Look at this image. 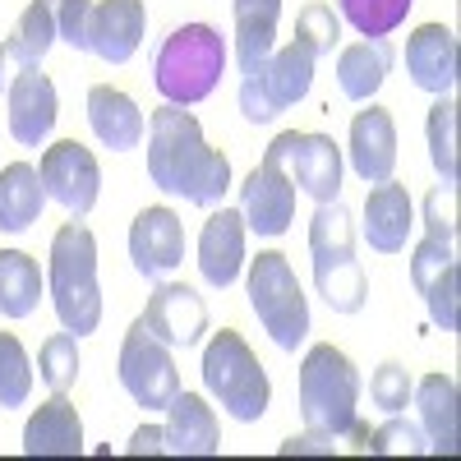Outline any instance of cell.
<instances>
[{
  "label": "cell",
  "mask_w": 461,
  "mask_h": 461,
  "mask_svg": "<svg viewBox=\"0 0 461 461\" xmlns=\"http://www.w3.org/2000/svg\"><path fill=\"white\" fill-rule=\"evenodd\" d=\"M148 180L162 194H180L199 208H217L230 189V162L226 152L203 143L194 115L167 102L148 115Z\"/></svg>",
  "instance_id": "1"
},
{
  "label": "cell",
  "mask_w": 461,
  "mask_h": 461,
  "mask_svg": "<svg viewBox=\"0 0 461 461\" xmlns=\"http://www.w3.org/2000/svg\"><path fill=\"white\" fill-rule=\"evenodd\" d=\"M51 304L65 332L88 337L102 323V282H97V240L84 221H65L51 236V267H47Z\"/></svg>",
  "instance_id": "2"
},
{
  "label": "cell",
  "mask_w": 461,
  "mask_h": 461,
  "mask_svg": "<svg viewBox=\"0 0 461 461\" xmlns=\"http://www.w3.org/2000/svg\"><path fill=\"white\" fill-rule=\"evenodd\" d=\"M226 69V42L212 23H180L162 37L152 56V84L171 106H194L203 102Z\"/></svg>",
  "instance_id": "3"
},
{
  "label": "cell",
  "mask_w": 461,
  "mask_h": 461,
  "mask_svg": "<svg viewBox=\"0 0 461 461\" xmlns=\"http://www.w3.org/2000/svg\"><path fill=\"white\" fill-rule=\"evenodd\" d=\"M310 254H314V286L332 314H360L369 300L365 267L356 258V226L341 199L319 203L310 221Z\"/></svg>",
  "instance_id": "4"
},
{
  "label": "cell",
  "mask_w": 461,
  "mask_h": 461,
  "mask_svg": "<svg viewBox=\"0 0 461 461\" xmlns=\"http://www.w3.org/2000/svg\"><path fill=\"white\" fill-rule=\"evenodd\" d=\"M300 415L310 429L332 438H346V429L360 420V374L332 341L310 346L300 360Z\"/></svg>",
  "instance_id": "5"
},
{
  "label": "cell",
  "mask_w": 461,
  "mask_h": 461,
  "mask_svg": "<svg viewBox=\"0 0 461 461\" xmlns=\"http://www.w3.org/2000/svg\"><path fill=\"white\" fill-rule=\"evenodd\" d=\"M203 388L212 402H221V411L240 425H254V420L267 415V402H273V383H267V369L258 365V356L249 351V341L236 328H221L208 337L203 346Z\"/></svg>",
  "instance_id": "6"
},
{
  "label": "cell",
  "mask_w": 461,
  "mask_h": 461,
  "mask_svg": "<svg viewBox=\"0 0 461 461\" xmlns=\"http://www.w3.org/2000/svg\"><path fill=\"white\" fill-rule=\"evenodd\" d=\"M249 304L263 332L282 351L304 346V337H310V300H304V286L295 277V267L286 263V254L263 249L258 258H249Z\"/></svg>",
  "instance_id": "7"
},
{
  "label": "cell",
  "mask_w": 461,
  "mask_h": 461,
  "mask_svg": "<svg viewBox=\"0 0 461 461\" xmlns=\"http://www.w3.org/2000/svg\"><path fill=\"white\" fill-rule=\"evenodd\" d=\"M314 65H319V56L304 42H286L263 65L245 69V79H240V111H245V121L267 125V121H277L286 106L304 102L310 88H314Z\"/></svg>",
  "instance_id": "8"
},
{
  "label": "cell",
  "mask_w": 461,
  "mask_h": 461,
  "mask_svg": "<svg viewBox=\"0 0 461 461\" xmlns=\"http://www.w3.org/2000/svg\"><path fill=\"white\" fill-rule=\"evenodd\" d=\"M263 162H273L286 171V180L295 189H304L314 203H332L341 199V148L328 134H300V130H282L267 143Z\"/></svg>",
  "instance_id": "9"
},
{
  "label": "cell",
  "mask_w": 461,
  "mask_h": 461,
  "mask_svg": "<svg viewBox=\"0 0 461 461\" xmlns=\"http://www.w3.org/2000/svg\"><path fill=\"white\" fill-rule=\"evenodd\" d=\"M121 388L143 411H167L171 397L180 393V374H176V360H171V346L152 337L143 319H134L125 341H121Z\"/></svg>",
  "instance_id": "10"
},
{
  "label": "cell",
  "mask_w": 461,
  "mask_h": 461,
  "mask_svg": "<svg viewBox=\"0 0 461 461\" xmlns=\"http://www.w3.org/2000/svg\"><path fill=\"white\" fill-rule=\"evenodd\" d=\"M37 176H42L47 199H56L69 217H88L97 208L102 194V167L93 158V148H84L79 139H60L42 152L37 162Z\"/></svg>",
  "instance_id": "11"
},
{
  "label": "cell",
  "mask_w": 461,
  "mask_h": 461,
  "mask_svg": "<svg viewBox=\"0 0 461 461\" xmlns=\"http://www.w3.org/2000/svg\"><path fill=\"white\" fill-rule=\"evenodd\" d=\"M139 319L148 323V332L158 341H167L171 351H189V346H199L203 332H208V304L194 286L162 282L148 295V310Z\"/></svg>",
  "instance_id": "12"
},
{
  "label": "cell",
  "mask_w": 461,
  "mask_h": 461,
  "mask_svg": "<svg viewBox=\"0 0 461 461\" xmlns=\"http://www.w3.org/2000/svg\"><path fill=\"white\" fill-rule=\"evenodd\" d=\"M130 258L148 282H167L185 263V221L171 208H143L130 226Z\"/></svg>",
  "instance_id": "13"
},
{
  "label": "cell",
  "mask_w": 461,
  "mask_h": 461,
  "mask_svg": "<svg viewBox=\"0 0 461 461\" xmlns=\"http://www.w3.org/2000/svg\"><path fill=\"white\" fill-rule=\"evenodd\" d=\"M240 217H245V230H254V236H263V240L282 236V230L295 221V185L286 180L282 167L258 162L245 176V185H240Z\"/></svg>",
  "instance_id": "14"
},
{
  "label": "cell",
  "mask_w": 461,
  "mask_h": 461,
  "mask_svg": "<svg viewBox=\"0 0 461 461\" xmlns=\"http://www.w3.org/2000/svg\"><path fill=\"white\" fill-rule=\"evenodd\" d=\"M245 267V217L240 208H208V221L199 230V273L212 291H226Z\"/></svg>",
  "instance_id": "15"
},
{
  "label": "cell",
  "mask_w": 461,
  "mask_h": 461,
  "mask_svg": "<svg viewBox=\"0 0 461 461\" xmlns=\"http://www.w3.org/2000/svg\"><path fill=\"white\" fill-rule=\"evenodd\" d=\"M5 102H10V134H14V143L42 148L51 139V130H56V115H60L56 84L32 65V69H23L19 79L10 84Z\"/></svg>",
  "instance_id": "16"
},
{
  "label": "cell",
  "mask_w": 461,
  "mask_h": 461,
  "mask_svg": "<svg viewBox=\"0 0 461 461\" xmlns=\"http://www.w3.org/2000/svg\"><path fill=\"white\" fill-rule=\"evenodd\" d=\"M143 32H148L143 0H97L88 23V51L102 56L106 65H130Z\"/></svg>",
  "instance_id": "17"
},
{
  "label": "cell",
  "mask_w": 461,
  "mask_h": 461,
  "mask_svg": "<svg viewBox=\"0 0 461 461\" xmlns=\"http://www.w3.org/2000/svg\"><path fill=\"white\" fill-rule=\"evenodd\" d=\"M406 74L434 97L456 88V32L447 23H420L406 37Z\"/></svg>",
  "instance_id": "18"
},
{
  "label": "cell",
  "mask_w": 461,
  "mask_h": 461,
  "mask_svg": "<svg viewBox=\"0 0 461 461\" xmlns=\"http://www.w3.org/2000/svg\"><path fill=\"white\" fill-rule=\"evenodd\" d=\"M346 152H351V171L365 185L393 180V171H397V125H393V115L383 106H374V102L365 111H356Z\"/></svg>",
  "instance_id": "19"
},
{
  "label": "cell",
  "mask_w": 461,
  "mask_h": 461,
  "mask_svg": "<svg viewBox=\"0 0 461 461\" xmlns=\"http://www.w3.org/2000/svg\"><path fill=\"white\" fill-rule=\"evenodd\" d=\"M23 452L28 456H84V420L65 393H51L28 425H23Z\"/></svg>",
  "instance_id": "20"
},
{
  "label": "cell",
  "mask_w": 461,
  "mask_h": 461,
  "mask_svg": "<svg viewBox=\"0 0 461 461\" xmlns=\"http://www.w3.org/2000/svg\"><path fill=\"white\" fill-rule=\"evenodd\" d=\"M411 226H415V208L406 185L397 180H378L365 199V240L378 254H402L411 240Z\"/></svg>",
  "instance_id": "21"
},
{
  "label": "cell",
  "mask_w": 461,
  "mask_h": 461,
  "mask_svg": "<svg viewBox=\"0 0 461 461\" xmlns=\"http://www.w3.org/2000/svg\"><path fill=\"white\" fill-rule=\"evenodd\" d=\"M411 402H415V415H420L425 452L456 456V378L452 374H425L415 383Z\"/></svg>",
  "instance_id": "22"
},
{
  "label": "cell",
  "mask_w": 461,
  "mask_h": 461,
  "mask_svg": "<svg viewBox=\"0 0 461 461\" xmlns=\"http://www.w3.org/2000/svg\"><path fill=\"white\" fill-rule=\"evenodd\" d=\"M88 125H93L97 143H106L111 152H130L148 134V121H143L139 102L130 93H121V88H111V84H97L88 93Z\"/></svg>",
  "instance_id": "23"
},
{
  "label": "cell",
  "mask_w": 461,
  "mask_h": 461,
  "mask_svg": "<svg viewBox=\"0 0 461 461\" xmlns=\"http://www.w3.org/2000/svg\"><path fill=\"white\" fill-rule=\"evenodd\" d=\"M393 60H397V51H393L388 37H360V42L341 47L337 51V88H341V97L369 102L383 88V79L393 74Z\"/></svg>",
  "instance_id": "24"
},
{
  "label": "cell",
  "mask_w": 461,
  "mask_h": 461,
  "mask_svg": "<svg viewBox=\"0 0 461 461\" xmlns=\"http://www.w3.org/2000/svg\"><path fill=\"white\" fill-rule=\"evenodd\" d=\"M221 447L217 415L199 393H176L167 406V452L176 456H212Z\"/></svg>",
  "instance_id": "25"
},
{
  "label": "cell",
  "mask_w": 461,
  "mask_h": 461,
  "mask_svg": "<svg viewBox=\"0 0 461 461\" xmlns=\"http://www.w3.org/2000/svg\"><path fill=\"white\" fill-rule=\"evenodd\" d=\"M236 65L240 74L263 65L277 51V19H282V0H236Z\"/></svg>",
  "instance_id": "26"
},
{
  "label": "cell",
  "mask_w": 461,
  "mask_h": 461,
  "mask_svg": "<svg viewBox=\"0 0 461 461\" xmlns=\"http://www.w3.org/2000/svg\"><path fill=\"white\" fill-rule=\"evenodd\" d=\"M42 208H47V189H42L37 167L10 162L5 171H0V230H5V236H19V230H28L37 217H42Z\"/></svg>",
  "instance_id": "27"
},
{
  "label": "cell",
  "mask_w": 461,
  "mask_h": 461,
  "mask_svg": "<svg viewBox=\"0 0 461 461\" xmlns=\"http://www.w3.org/2000/svg\"><path fill=\"white\" fill-rule=\"evenodd\" d=\"M47 291V277L32 254L23 249H0V314L5 319H28L37 300Z\"/></svg>",
  "instance_id": "28"
},
{
  "label": "cell",
  "mask_w": 461,
  "mask_h": 461,
  "mask_svg": "<svg viewBox=\"0 0 461 461\" xmlns=\"http://www.w3.org/2000/svg\"><path fill=\"white\" fill-rule=\"evenodd\" d=\"M425 134H429V162H434L438 180L456 185V102H452V93H443L429 106Z\"/></svg>",
  "instance_id": "29"
},
{
  "label": "cell",
  "mask_w": 461,
  "mask_h": 461,
  "mask_svg": "<svg viewBox=\"0 0 461 461\" xmlns=\"http://www.w3.org/2000/svg\"><path fill=\"white\" fill-rule=\"evenodd\" d=\"M415 0H337V14L351 23L360 37H388L406 23Z\"/></svg>",
  "instance_id": "30"
},
{
  "label": "cell",
  "mask_w": 461,
  "mask_h": 461,
  "mask_svg": "<svg viewBox=\"0 0 461 461\" xmlns=\"http://www.w3.org/2000/svg\"><path fill=\"white\" fill-rule=\"evenodd\" d=\"M37 378H42L51 393H69L74 378H79V337L74 332L47 337L42 351H37Z\"/></svg>",
  "instance_id": "31"
},
{
  "label": "cell",
  "mask_w": 461,
  "mask_h": 461,
  "mask_svg": "<svg viewBox=\"0 0 461 461\" xmlns=\"http://www.w3.org/2000/svg\"><path fill=\"white\" fill-rule=\"evenodd\" d=\"M32 393V365L14 332H0V411L23 406Z\"/></svg>",
  "instance_id": "32"
},
{
  "label": "cell",
  "mask_w": 461,
  "mask_h": 461,
  "mask_svg": "<svg viewBox=\"0 0 461 461\" xmlns=\"http://www.w3.org/2000/svg\"><path fill=\"white\" fill-rule=\"evenodd\" d=\"M295 42H304L314 56H332L341 47V14L328 0H310V5L295 14Z\"/></svg>",
  "instance_id": "33"
},
{
  "label": "cell",
  "mask_w": 461,
  "mask_h": 461,
  "mask_svg": "<svg viewBox=\"0 0 461 461\" xmlns=\"http://www.w3.org/2000/svg\"><path fill=\"white\" fill-rule=\"evenodd\" d=\"M411 393H415V378L406 365L397 360H383L374 374H369V402L383 411V415H402L411 406Z\"/></svg>",
  "instance_id": "34"
},
{
  "label": "cell",
  "mask_w": 461,
  "mask_h": 461,
  "mask_svg": "<svg viewBox=\"0 0 461 461\" xmlns=\"http://www.w3.org/2000/svg\"><path fill=\"white\" fill-rule=\"evenodd\" d=\"M425 452V434H420V425H411V420L393 415L388 425L369 429L365 438V456H420Z\"/></svg>",
  "instance_id": "35"
},
{
  "label": "cell",
  "mask_w": 461,
  "mask_h": 461,
  "mask_svg": "<svg viewBox=\"0 0 461 461\" xmlns=\"http://www.w3.org/2000/svg\"><path fill=\"white\" fill-rule=\"evenodd\" d=\"M10 37L32 56V65H42V56L56 47V19H51V10L42 5V0H32V5L19 14V23H14Z\"/></svg>",
  "instance_id": "36"
},
{
  "label": "cell",
  "mask_w": 461,
  "mask_h": 461,
  "mask_svg": "<svg viewBox=\"0 0 461 461\" xmlns=\"http://www.w3.org/2000/svg\"><path fill=\"white\" fill-rule=\"evenodd\" d=\"M56 19V42L88 51V23H93V0H42Z\"/></svg>",
  "instance_id": "37"
},
{
  "label": "cell",
  "mask_w": 461,
  "mask_h": 461,
  "mask_svg": "<svg viewBox=\"0 0 461 461\" xmlns=\"http://www.w3.org/2000/svg\"><path fill=\"white\" fill-rule=\"evenodd\" d=\"M425 230H429V240L456 249V185L443 180V185L429 189V199H425Z\"/></svg>",
  "instance_id": "38"
},
{
  "label": "cell",
  "mask_w": 461,
  "mask_h": 461,
  "mask_svg": "<svg viewBox=\"0 0 461 461\" xmlns=\"http://www.w3.org/2000/svg\"><path fill=\"white\" fill-rule=\"evenodd\" d=\"M337 443H341V438H332V434H323V429H310V434L286 438L277 452H282V456H332Z\"/></svg>",
  "instance_id": "39"
},
{
  "label": "cell",
  "mask_w": 461,
  "mask_h": 461,
  "mask_svg": "<svg viewBox=\"0 0 461 461\" xmlns=\"http://www.w3.org/2000/svg\"><path fill=\"white\" fill-rule=\"evenodd\" d=\"M23 69H32V56L14 42V37H5V42H0V97L10 93V84L19 79Z\"/></svg>",
  "instance_id": "40"
},
{
  "label": "cell",
  "mask_w": 461,
  "mask_h": 461,
  "mask_svg": "<svg viewBox=\"0 0 461 461\" xmlns=\"http://www.w3.org/2000/svg\"><path fill=\"white\" fill-rule=\"evenodd\" d=\"M125 452H130V456H162V452H167V429H158V425H139Z\"/></svg>",
  "instance_id": "41"
}]
</instances>
